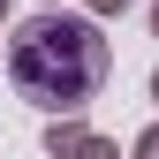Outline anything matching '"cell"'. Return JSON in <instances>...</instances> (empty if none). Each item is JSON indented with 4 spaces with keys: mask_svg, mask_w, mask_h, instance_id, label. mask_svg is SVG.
<instances>
[{
    "mask_svg": "<svg viewBox=\"0 0 159 159\" xmlns=\"http://www.w3.org/2000/svg\"><path fill=\"white\" fill-rule=\"evenodd\" d=\"M114 53L98 23H76V15H38L8 38V84L30 98V106H84L98 98Z\"/></svg>",
    "mask_w": 159,
    "mask_h": 159,
    "instance_id": "cell-1",
    "label": "cell"
}]
</instances>
